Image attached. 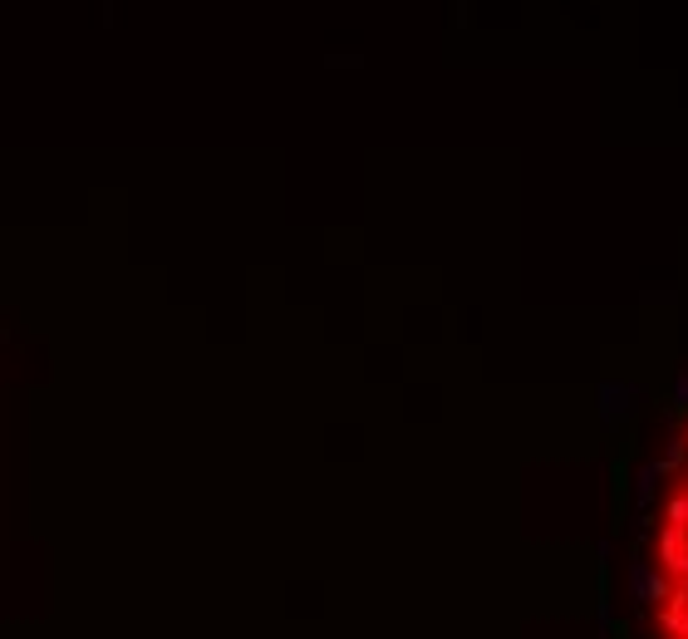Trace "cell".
<instances>
[{"label": "cell", "mask_w": 688, "mask_h": 639, "mask_svg": "<svg viewBox=\"0 0 688 639\" xmlns=\"http://www.w3.org/2000/svg\"><path fill=\"white\" fill-rule=\"evenodd\" d=\"M654 630L659 639H688V492L669 497L654 551Z\"/></svg>", "instance_id": "cell-1"}]
</instances>
